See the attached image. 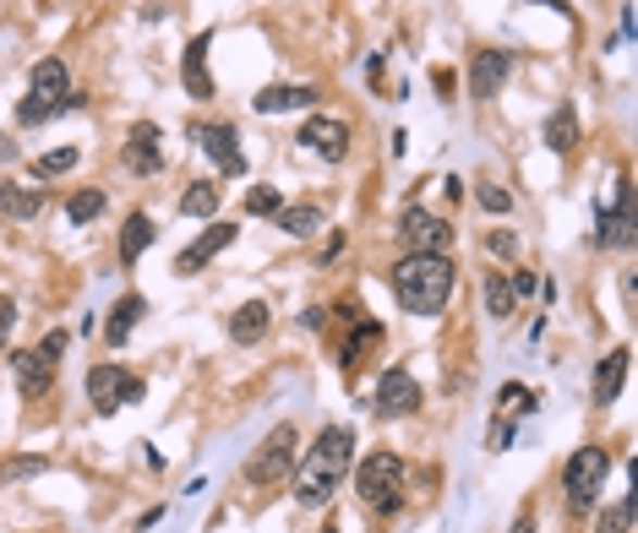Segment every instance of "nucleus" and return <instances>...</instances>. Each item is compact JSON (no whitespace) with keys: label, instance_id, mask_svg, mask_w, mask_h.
<instances>
[{"label":"nucleus","instance_id":"f257e3e1","mask_svg":"<svg viewBox=\"0 0 638 533\" xmlns=\"http://www.w3.org/2000/svg\"><path fill=\"white\" fill-rule=\"evenodd\" d=\"M350 468H355V430L350 424H328L323 435L311 441V452L295 462V473H289L295 506L323 511L339 495V484L350 479Z\"/></svg>","mask_w":638,"mask_h":533},{"label":"nucleus","instance_id":"f03ea898","mask_svg":"<svg viewBox=\"0 0 638 533\" xmlns=\"http://www.w3.org/2000/svg\"><path fill=\"white\" fill-rule=\"evenodd\" d=\"M453 256L448 251H410L393 267V294L410 316H442L448 294H453Z\"/></svg>","mask_w":638,"mask_h":533},{"label":"nucleus","instance_id":"7ed1b4c3","mask_svg":"<svg viewBox=\"0 0 638 533\" xmlns=\"http://www.w3.org/2000/svg\"><path fill=\"white\" fill-rule=\"evenodd\" d=\"M350 479H355V495H361L366 511L393 517V511L404 506V457H399V452H366V457L350 468Z\"/></svg>","mask_w":638,"mask_h":533},{"label":"nucleus","instance_id":"20e7f679","mask_svg":"<svg viewBox=\"0 0 638 533\" xmlns=\"http://www.w3.org/2000/svg\"><path fill=\"white\" fill-rule=\"evenodd\" d=\"M611 473V452L605 446H578L567 462H562V495H567V511H595L600 506V484Z\"/></svg>","mask_w":638,"mask_h":533},{"label":"nucleus","instance_id":"39448f33","mask_svg":"<svg viewBox=\"0 0 638 533\" xmlns=\"http://www.w3.org/2000/svg\"><path fill=\"white\" fill-rule=\"evenodd\" d=\"M295 441H300L295 424H273L267 441H262V446L251 452V462H246V484H257V490L289 484V473H295Z\"/></svg>","mask_w":638,"mask_h":533},{"label":"nucleus","instance_id":"423d86ee","mask_svg":"<svg viewBox=\"0 0 638 533\" xmlns=\"http://www.w3.org/2000/svg\"><path fill=\"white\" fill-rule=\"evenodd\" d=\"M66 332H50L39 348H23V354H12V370H17V386H23V397H45L50 392V381H55V365H61V354H66Z\"/></svg>","mask_w":638,"mask_h":533},{"label":"nucleus","instance_id":"0eeeda50","mask_svg":"<svg viewBox=\"0 0 638 533\" xmlns=\"http://www.w3.org/2000/svg\"><path fill=\"white\" fill-rule=\"evenodd\" d=\"M28 99L45 104V110H55V115L83 110V93H72V72H66V61H55V55L28 72Z\"/></svg>","mask_w":638,"mask_h":533},{"label":"nucleus","instance_id":"6e6552de","mask_svg":"<svg viewBox=\"0 0 638 533\" xmlns=\"http://www.w3.org/2000/svg\"><path fill=\"white\" fill-rule=\"evenodd\" d=\"M142 381L121 365H93L88 370V397H93V414H115L121 403H142Z\"/></svg>","mask_w":638,"mask_h":533},{"label":"nucleus","instance_id":"1a4fd4ad","mask_svg":"<svg viewBox=\"0 0 638 533\" xmlns=\"http://www.w3.org/2000/svg\"><path fill=\"white\" fill-rule=\"evenodd\" d=\"M421 381L404 370V365H393V370H383V381H377V392H372V414L377 419H410L415 408H421Z\"/></svg>","mask_w":638,"mask_h":533},{"label":"nucleus","instance_id":"9d476101","mask_svg":"<svg viewBox=\"0 0 638 533\" xmlns=\"http://www.w3.org/2000/svg\"><path fill=\"white\" fill-rule=\"evenodd\" d=\"M295 142H300L305 153H316L323 164H345V153H350V126L334 120V115H311V120L295 131Z\"/></svg>","mask_w":638,"mask_h":533},{"label":"nucleus","instance_id":"9b49d317","mask_svg":"<svg viewBox=\"0 0 638 533\" xmlns=\"http://www.w3.org/2000/svg\"><path fill=\"white\" fill-rule=\"evenodd\" d=\"M399 240H404L410 251H448V245H453V224L437 218V213H426V207H410V213L399 218Z\"/></svg>","mask_w":638,"mask_h":533},{"label":"nucleus","instance_id":"f8f14e48","mask_svg":"<svg viewBox=\"0 0 638 533\" xmlns=\"http://www.w3.org/2000/svg\"><path fill=\"white\" fill-rule=\"evenodd\" d=\"M121 158H126L132 175H164V131H159L153 120H137Z\"/></svg>","mask_w":638,"mask_h":533},{"label":"nucleus","instance_id":"ddd939ff","mask_svg":"<svg viewBox=\"0 0 638 533\" xmlns=\"http://www.w3.org/2000/svg\"><path fill=\"white\" fill-rule=\"evenodd\" d=\"M513 77V50H475L470 61V99H497Z\"/></svg>","mask_w":638,"mask_h":533},{"label":"nucleus","instance_id":"4468645a","mask_svg":"<svg viewBox=\"0 0 638 533\" xmlns=\"http://www.w3.org/2000/svg\"><path fill=\"white\" fill-rule=\"evenodd\" d=\"M235 234H240L235 224H208V229H202V234H197V240H191V245L175 256V272H180V278L202 272V267H208L218 251H229V245H235Z\"/></svg>","mask_w":638,"mask_h":533},{"label":"nucleus","instance_id":"2eb2a0df","mask_svg":"<svg viewBox=\"0 0 638 533\" xmlns=\"http://www.w3.org/2000/svg\"><path fill=\"white\" fill-rule=\"evenodd\" d=\"M208 50H213V34H197L180 55V83H186V99H213V72H208Z\"/></svg>","mask_w":638,"mask_h":533},{"label":"nucleus","instance_id":"dca6fc26","mask_svg":"<svg viewBox=\"0 0 638 533\" xmlns=\"http://www.w3.org/2000/svg\"><path fill=\"white\" fill-rule=\"evenodd\" d=\"M191 137H197V148H202L224 175H246V158H240V137H235V126H197Z\"/></svg>","mask_w":638,"mask_h":533},{"label":"nucleus","instance_id":"f3484780","mask_svg":"<svg viewBox=\"0 0 638 533\" xmlns=\"http://www.w3.org/2000/svg\"><path fill=\"white\" fill-rule=\"evenodd\" d=\"M267 327H273L267 300H246V305L229 316V343H235V348H251V343H262V338H267Z\"/></svg>","mask_w":638,"mask_h":533},{"label":"nucleus","instance_id":"a211bd4d","mask_svg":"<svg viewBox=\"0 0 638 533\" xmlns=\"http://www.w3.org/2000/svg\"><path fill=\"white\" fill-rule=\"evenodd\" d=\"M339 316L350 321V338H334V365H345V370H350V365L361 359V348L383 338V327H377V321H366V316H355V305H345Z\"/></svg>","mask_w":638,"mask_h":533},{"label":"nucleus","instance_id":"6ab92c4d","mask_svg":"<svg viewBox=\"0 0 638 533\" xmlns=\"http://www.w3.org/2000/svg\"><path fill=\"white\" fill-rule=\"evenodd\" d=\"M0 213H7L12 224H34L45 213V191L23 186V180H0Z\"/></svg>","mask_w":638,"mask_h":533},{"label":"nucleus","instance_id":"aec40b11","mask_svg":"<svg viewBox=\"0 0 638 533\" xmlns=\"http://www.w3.org/2000/svg\"><path fill=\"white\" fill-rule=\"evenodd\" d=\"M622 381H627V348H611V354L595 365V381H589L595 403H600V408L616 403V397H622Z\"/></svg>","mask_w":638,"mask_h":533},{"label":"nucleus","instance_id":"412c9836","mask_svg":"<svg viewBox=\"0 0 638 533\" xmlns=\"http://www.w3.org/2000/svg\"><path fill=\"white\" fill-rule=\"evenodd\" d=\"M316 99V88H289V83H278V88H262L251 104H257V115H284V110H311Z\"/></svg>","mask_w":638,"mask_h":533},{"label":"nucleus","instance_id":"4be33fe9","mask_svg":"<svg viewBox=\"0 0 638 533\" xmlns=\"http://www.w3.org/2000/svg\"><path fill=\"white\" fill-rule=\"evenodd\" d=\"M159 240V224L148 218V213H132L126 224H121V267H132V262H142V251Z\"/></svg>","mask_w":638,"mask_h":533},{"label":"nucleus","instance_id":"5701e85b","mask_svg":"<svg viewBox=\"0 0 638 533\" xmlns=\"http://www.w3.org/2000/svg\"><path fill=\"white\" fill-rule=\"evenodd\" d=\"M142 310H148V300H142V294H126V300H115V305H110V321H104V338H110V348H121V343L137 332Z\"/></svg>","mask_w":638,"mask_h":533},{"label":"nucleus","instance_id":"b1692460","mask_svg":"<svg viewBox=\"0 0 638 533\" xmlns=\"http://www.w3.org/2000/svg\"><path fill=\"white\" fill-rule=\"evenodd\" d=\"M273 224H278L284 234H295V240H311L316 229H323V207H316V202H284V207L273 213Z\"/></svg>","mask_w":638,"mask_h":533},{"label":"nucleus","instance_id":"393cba45","mask_svg":"<svg viewBox=\"0 0 638 533\" xmlns=\"http://www.w3.org/2000/svg\"><path fill=\"white\" fill-rule=\"evenodd\" d=\"M180 213L186 218H218V186L213 180H191L180 191Z\"/></svg>","mask_w":638,"mask_h":533},{"label":"nucleus","instance_id":"a878e982","mask_svg":"<svg viewBox=\"0 0 638 533\" xmlns=\"http://www.w3.org/2000/svg\"><path fill=\"white\" fill-rule=\"evenodd\" d=\"M546 148H551V153H573V148H578V120H573L567 104L546 120Z\"/></svg>","mask_w":638,"mask_h":533},{"label":"nucleus","instance_id":"bb28decb","mask_svg":"<svg viewBox=\"0 0 638 533\" xmlns=\"http://www.w3.org/2000/svg\"><path fill=\"white\" fill-rule=\"evenodd\" d=\"M513 305H518V294H513L508 272H491V278H486V310H491L497 321H508V316H513Z\"/></svg>","mask_w":638,"mask_h":533},{"label":"nucleus","instance_id":"cd10ccee","mask_svg":"<svg viewBox=\"0 0 638 533\" xmlns=\"http://www.w3.org/2000/svg\"><path fill=\"white\" fill-rule=\"evenodd\" d=\"M77 169V148H55L45 158H34V180H55V175H72Z\"/></svg>","mask_w":638,"mask_h":533},{"label":"nucleus","instance_id":"c85d7f7f","mask_svg":"<svg viewBox=\"0 0 638 533\" xmlns=\"http://www.w3.org/2000/svg\"><path fill=\"white\" fill-rule=\"evenodd\" d=\"M104 207H110V202H104V191H77V196L66 202V218H72V224H93Z\"/></svg>","mask_w":638,"mask_h":533},{"label":"nucleus","instance_id":"c756f323","mask_svg":"<svg viewBox=\"0 0 638 533\" xmlns=\"http://www.w3.org/2000/svg\"><path fill=\"white\" fill-rule=\"evenodd\" d=\"M278 207H284L278 186H251V191H246V213H251V218H273Z\"/></svg>","mask_w":638,"mask_h":533},{"label":"nucleus","instance_id":"7c9ffc66","mask_svg":"<svg viewBox=\"0 0 638 533\" xmlns=\"http://www.w3.org/2000/svg\"><path fill=\"white\" fill-rule=\"evenodd\" d=\"M627 522H633V495H622L616 506H605L595 517V533H627Z\"/></svg>","mask_w":638,"mask_h":533},{"label":"nucleus","instance_id":"2f4dec72","mask_svg":"<svg viewBox=\"0 0 638 533\" xmlns=\"http://www.w3.org/2000/svg\"><path fill=\"white\" fill-rule=\"evenodd\" d=\"M475 202H480L486 213H513V191H508V186H491V180L475 186Z\"/></svg>","mask_w":638,"mask_h":533},{"label":"nucleus","instance_id":"473e14b6","mask_svg":"<svg viewBox=\"0 0 638 533\" xmlns=\"http://www.w3.org/2000/svg\"><path fill=\"white\" fill-rule=\"evenodd\" d=\"M50 462L45 457H12V462H0V484H17V479H34V473H45Z\"/></svg>","mask_w":638,"mask_h":533},{"label":"nucleus","instance_id":"72a5a7b5","mask_svg":"<svg viewBox=\"0 0 638 533\" xmlns=\"http://www.w3.org/2000/svg\"><path fill=\"white\" fill-rule=\"evenodd\" d=\"M486 251L502 256V262H518V234H513V229H491V234H486Z\"/></svg>","mask_w":638,"mask_h":533},{"label":"nucleus","instance_id":"f704fd0d","mask_svg":"<svg viewBox=\"0 0 638 533\" xmlns=\"http://www.w3.org/2000/svg\"><path fill=\"white\" fill-rule=\"evenodd\" d=\"M513 435H518V424H513L508 414H497V424H491V452H508V446H513Z\"/></svg>","mask_w":638,"mask_h":533},{"label":"nucleus","instance_id":"c9c22d12","mask_svg":"<svg viewBox=\"0 0 638 533\" xmlns=\"http://www.w3.org/2000/svg\"><path fill=\"white\" fill-rule=\"evenodd\" d=\"M12 327H17V300H12V294H0V343L12 338Z\"/></svg>","mask_w":638,"mask_h":533},{"label":"nucleus","instance_id":"e433bc0d","mask_svg":"<svg viewBox=\"0 0 638 533\" xmlns=\"http://www.w3.org/2000/svg\"><path fill=\"white\" fill-rule=\"evenodd\" d=\"M350 245V234L339 229V234H328V245H323V256H316V267H328V262H339V251Z\"/></svg>","mask_w":638,"mask_h":533},{"label":"nucleus","instance_id":"4c0bfd02","mask_svg":"<svg viewBox=\"0 0 638 533\" xmlns=\"http://www.w3.org/2000/svg\"><path fill=\"white\" fill-rule=\"evenodd\" d=\"M508 283H513V294H518V300H524V294H535V272H524V267H518Z\"/></svg>","mask_w":638,"mask_h":533},{"label":"nucleus","instance_id":"58836bf2","mask_svg":"<svg viewBox=\"0 0 638 533\" xmlns=\"http://www.w3.org/2000/svg\"><path fill=\"white\" fill-rule=\"evenodd\" d=\"M540 7H551V12H562V17H573V12H567V0H540Z\"/></svg>","mask_w":638,"mask_h":533},{"label":"nucleus","instance_id":"ea45409f","mask_svg":"<svg viewBox=\"0 0 638 533\" xmlns=\"http://www.w3.org/2000/svg\"><path fill=\"white\" fill-rule=\"evenodd\" d=\"M513 533H535V522H529V511H524V517L513 522Z\"/></svg>","mask_w":638,"mask_h":533},{"label":"nucleus","instance_id":"a19ab883","mask_svg":"<svg viewBox=\"0 0 638 533\" xmlns=\"http://www.w3.org/2000/svg\"><path fill=\"white\" fill-rule=\"evenodd\" d=\"M323 533H339V522H334V528H323Z\"/></svg>","mask_w":638,"mask_h":533}]
</instances>
